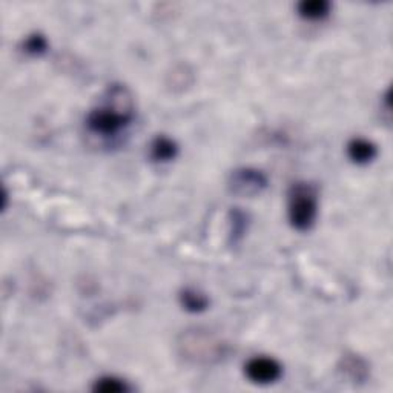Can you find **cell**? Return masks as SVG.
Listing matches in <instances>:
<instances>
[{
  "label": "cell",
  "instance_id": "obj_4",
  "mask_svg": "<svg viewBox=\"0 0 393 393\" xmlns=\"http://www.w3.org/2000/svg\"><path fill=\"white\" fill-rule=\"evenodd\" d=\"M267 178L261 171L255 169H240L232 174L231 186L232 191L237 194L252 195L257 194L263 188H266Z\"/></svg>",
  "mask_w": 393,
  "mask_h": 393
},
{
  "label": "cell",
  "instance_id": "obj_2",
  "mask_svg": "<svg viewBox=\"0 0 393 393\" xmlns=\"http://www.w3.org/2000/svg\"><path fill=\"white\" fill-rule=\"evenodd\" d=\"M318 213V197L312 184L295 183L287 195L289 222L296 231H309Z\"/></svg>",
  "mask_w": 393,
  "mask_h": 393
},
{
  "label": "cell",
  "instance_id": "obj_9",
  "mask_svg": "<svg viewBox=\"0 0 393 393\" xmlns=\"http://www.w3.org/2000/svg\"><path fill=\"white\" fill-rule=\"evenodd\" d=\"M94 390L103 392V393H120V392L129 390V387L122 381V379H117L114 376H105L95 381Z\"/></svg>",
  "mask_w": 393,
  "mask_h": 393
},
{
  "label": "cell",
  "instance_id": "obj_1",
  "mask_svg": "<svg viewBox=\"0 0 393 393\" xmlns=\"http://www.w3.org/2000/svg\"><path fill=\"white\" fill-rule=\"evenodd\" d=\"M133 117L134 106L129 91L122 85H113L100 105L89 113L86 123L94 134L113 137L125 129Z\"/></svg>",
  "mask_w": 393,
  "mask_h": 393
},
{
  "label": "cell",
  "instance_id": "obj_10",
  "mask_svg": "<svg viewBox=\"0 0 393 393\" xmlns=\"http://www.w3.org/2000/svg\"><path fill=\"white\" fill-rule=\"evenodd\" d=\"M25 50H26V52L34 54V56H37V54H42L46 50L45 37L40 36V34H34V36L28 37V40L25 42Z\"/></svg>",
  "mask_w": 393,
  "mask_h": 393
},
{
  "label": "cell",
  "instance_id": "obj_8",
  "mask_svg": "<svg viewBox=\"0 0 393 393\" xmlns=\"http://www.w3.org/2000/svg\"><path fill=\"white\" fill-rule=\"evenodd\" d=\"M182 305L184 306L186 310L189 312H202L206 307H208V298L200 292L194 291V289H188L182 294Z\"/></svg>",
  "mask_w": 393,
  "mask_h": 393
},
{
  "label": "cell",
  "instance_id": "obj_3",
  "mask_svg": "<svg viewBox=\"0 0 393 393\" xmlns=\"http://www.w3.org/2000/svg\"><path fill=\"white\" fill-rule=\"evenodd\" d=\"M246 376L255 384H271L280 379L282 374L281 364L269 356H255L247 361Z\"/></svg>",
  "mask_w": 393,
  "mask_h": 393
},
{
  "label": "cell",
  "instance_id": "obj_7",
  "mask_svg": "<svg viewBox=\"0 0 393 393\" xmlns=\"http://www.w3.org/2000/svg\"><path fill=\"white\" fill-rule=\"evenodd\" d=\"M330 3L327 0H305L298 5V15L306 20H320L329 16Z\"/></svg>",
  "mask_w": 393,
  "mask_h": 393
},
{
  "label": "cell",
  "instance_id": "obj_5",
  "mask_svg": "<svg viewBox=\"0 0 393 393\" xmlns=\"http://www.w3.org/2000/svg\"><path fill=\"white\" fill-rule=\"evenodd\" d=\"M349 158L356 164H367L376 157L378 151L372 142L365 139H354L347 144Z\"/></svg>",
  "mask_w": 393,
  "mask_h": 393
},
{
  "label": "cell",
  "instance_id": "obj_6",
  "mask_svg": "<svg viewBox=\"0 0 393 393\" xmlns=\"http://www.w3.org/2000/svg\"><path fill=\"white\" fill-rule=\"evenodd\" d=\"M178 153V146L174 140L168 139V137H157V139L151 144V157L154 162L166 163L174 160Z\"/></svg>",
  "mask_w": 393,
  "mask_h": 393
}]
</instances>
